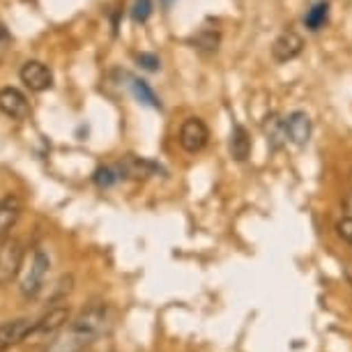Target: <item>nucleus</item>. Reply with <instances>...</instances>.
<instances>
[{
  "mask_svg": "<svg viewBox=\"0 0 352 352\" xmlns=\"http://www.w3.org/2000/svg\"><path fill=\"white\" fill-rule=\"evenodd\" d=\"M51 261L46 256L44 249H35L30 256V263L25 267L23 276H21V295L25 300H35V297L42 292L44 283H46V274H49Z\"/></svg>",
  "mask_w": 352,
  "mask_h": 352,
  "instance_id": "nucleus-1",
  "label": "nucleus"
},
{
  "mask_svg": "<svg viewBox=\"0 0 352 352\" xmlns=\"http://www.w3.org/2000/svg\"><path fill=\"white\" fill-rule=\"evenodd\" d=\"M23 267V247L19 240L0 242V285H8L19 276Z\"/></svg>",
  "mask_w": 352,
  "mask_h": 352,
  "instance_id": "nucleus-2",
  "label": "nucleus"
},
{
  "mask_svg": "<svg viewBox=\"0 0 352 352\" xmlns=\"http://www.w3.org/2000/svg\"><path fill=\"white\" fill-rule=\"evenodd\" d=\"M177 141H180L184 152L196 155V152H201L210 141L208 124H205L201 118H187V120L182 122V127H180V136H177Z\"/></svg>",
  "mask_w": 352,
  "mask_h": 352,
  "instance_id": "nucleus-3",
  "label": "nucleus"
},
{
  "mask_svg": "<svg viewBox=\"0 0 352 352\" xmlns=\"http://www.w3.org/2000/svg\"><path fill=\"white\" fill-rule=\"evenodd\" d=\"M0 113L12 118V120H25L30 116V102L21 90L12 88H0Z\"/></svg>",
  "mask_w": 352,
  "mask_h": 352,
  "instance_id": "nucleus-4",
  "label": "nucleus"
},
{
  "mask_svg": "<svg viewBox=\"0 0 352 352\" xmlns=\"http://www.w3.org/2000/svg\"><path fill=\"white\" fill-rule=\"evenodd\" d=\"M19 76H21V83L25 85V88L32 90V92H46V90H51V85H53L51 69L39 60L23 63Z\"/></svg>",
  "mask_w": 352,
  "mask_h": 352,
  "instance_id": "nucleus-5",
  "label": "nucleus"
},
{
  "mask_svg": "<svg viewBox=\"0 0 352 352\" xmlns=\"http://www.w3.org/2000/svg\"><path fill=\"white\" fill-rule=\"evenodd\" d=\"M104 324H106V307L104 304H92V307L81 311V316L72 322V327L76 331H81V334H85L90 341H95V338L104 331Z\"/></svg>",
  "mask_w": 352,
  "mask_h": 352,
  "instance_id": "nucleus-6",
  "label": "nucleus"
},
{
  "mask_svg": "<svg viewBox=\"0 0 352 352\" xmlns=\"http://www.w3.org/2000/svg\"><path fill=\"white\" fill-rule=\"evenodd\" d=\"M304 51V39L300 32L295 30H283L281 35L274 39V44H272V58H274L276 63H290L295 60L297 56Z\"/></svg>",
  "mask_w": 352,
  "mask_h": 352,
  "instance_id": "nucleus-7",
  "label": "nucleus"
},
{
  "mask_svg": "<svg viewBox=\"0 0 352 352\" xmlns=\"http://www.w3.org/2000/svg\"><path fill=\"white\" fill-rule=\"evenodd\" d=\"M118 173L122 177H131V180H145V177L159 175L162 173V166L155 164L152 159L145 157H136V155H124L118 164Z\"/></svg>",
  "mask_w": 352,
  "mask_h": 352,
  "instance_id": "nucleus-8",
  "label": "nucleus"
},
{
  "mask_svg": "<svg viewBox=\"0 0 352 352\" xmlns=\"http://www.w3.org/2000/svg\"><path fill=\"white\" fill-rule=\"evenodd\" d=\"M32 329H35V322H30L28 318L0 322V350H10L14 345L23 343L32 334Z\"/></svg>",
  "mask_w": 352,
  "mask_h": 352,
  "instance_id": "nucleus-9",
  "label": "nucleus"
},
{
  "mask_svg": "<svg viewBox=\"0 0 352 352\" xmlns=\"http://www.w3.org/2000/svg\"><path fill=\"white\" fill-rule=\"evenodd\" d=\"M21 212L23 203L16 194H8L5 198H0V242H5L10 237L12 228L21 219Z\"/></svg>",
  "mask_w": 352,
  "mask_h": 352,
  "instance_id": "nucleus-10",
  "label": "nucleus"
},
{
  "mask_svg": "<svg viewBox=\"0 0 352 352\" xmlns=\"http://www.w3.org/2000/svg\"><path fill=\"white\" fill-rule=\"evenodd\" d=\"M92 341L81 331H76L74 327L63 329L60 334H56L51 338V343L46 345L44 352H83Z\"/></svg>",
  "mask_w": 352,
  "mask_h": 352,
  "instance_id": "nucleus-11",
  "label": "nucleus"
},
{
  "mask_svg": "<svg viewBox=\"0 0 352 352\" xmlns=\"http://www.w3.org/2000/svg\"><path fill=\"white\" fill-rule=\"evenodd\" d=\"M69 322V309L67 307H56L51 309L49 314H44L39 320L35 322V329H32V334L37 336H56L60 334L65 329V324Z\"/></svg>",
  "mask_w": 352,
  "mask_h": 352,
  "instance_id": "nucleus-12",
  "label": "nucleus"
},
{
  "mask_svg": "<svg viewBox=\"0 0 352 352\" xmlns=\"http://www.w3.org/2000/svg\"><path fill=\"white\" fill-rule=\"evenodd\" d=\"M285 129H288V141L297 148H304L311 138V120L304 111H295L285 118Z\"/></svg>",
  "mask_w": 352,
  "mask_h": 352,
  "instance_id": "nucleus-13",
  "label": "nucleus"
},
{
  "mask_svg": "<svg viewBox=\"0 0 352 352\" xmlns=\"http://www.w3.org/2000/svg\"><path fill=\"white\" fill-rule=\"evenodd\" d=\"M230 155L235 162H247L251 155V136L242 124H232L230 131Z\"/></svg>",
  "mask_w": 352,
  "mask_h": 352,
  "instance_id": "nucleus-14",
  "label": "nucleus"
},
{
  "mask_svg": "<svg viewBox=\"0 0 352 352\" xmlns=\"http://www.w3.org/2000/svg\"><path fill=\"white\" fill-rule=\"evenodd\" d=\"M265 136H267L270 148L274 152H278L285 143H288V129H285V120H281L276 113H272V116L267 118V122H265Z\"/></svg>",
  "mask_w": 352,
  "mask_h": 352,
  "instance_id": "nucleus-15",
  "label": "nucleus"
},
{
  "mask_svg": "<svg viewBox=\"0 0 352 352\" xmlns=\"http://www.w3.org/2000/svg\"><path fill=\"white\" fill-rule=\"evenodd\" d=\"M327 19H329V3L327 0H318L316 5H311L307 14H304V25H307L311 32H318L324 28Z\"/></svg>",
  "mask_w": 352,
  "mask_h": 352,
  "instance_id": "nucleus-16",
  "label": "nucleus"
},
{
  "mask_svg": "<svg viewBox=\"0 0 352 352\" xmlns=\"http://www.w3.org/2000/svg\"><path fill=\"white\" fill-rule=\"evenodd\" d=\"M129 88L141 104L150 106V109H162V102H159V97L155 95V90H152L145 81H141V78H131Z\"/></svg>",
  "mask_w": 352,
  "mask_h": 352,
  "instance_id": "nucleus-17",
  "label": "nucleus"
},
{
  "mask_svg": "<svg viewBox=\"0 0 352 352\" xmlns=\"http://www.w3.org/2000/svg\"><path fill=\"white\" fill-rule=\"evenodd\" d=\"M194 44H196L198 51H208V53L217 51V46H219V32L212 30V28H203L194 37Z\"/></svg>",
  "mask_w": 352,
  "mask_h": 352,
  "instance_id": "nucleus-18",
  "label": "nucleus"
},
{
  "mask_svg": "<svg viewBox=\"0 0 352 352\" xmlns=\"http://www.w3.org/2000/svg\"><path fill=\"white\" fill-rule=\"evenodd\" d=\"M152 14V0H134L131 5V19L134 23H145Z\"/></svg>",
  "mask_w": 352,
  "mask_h": 352,
  "instance_id": "nucleus-19",
  "label": "nucleus"
},
{
  "mask_svg": "<svg viewBox=\"0 0 352 352\" xmlns=\"http://www.w3.org/2000/svg\"><path fill=\"white\" fill-rule=\"evenodd\" d=\"M118 177H120V173H116L113 168H106V166L95 173V182L99 187H113V184L118 182Z\"/></svg>",
  "mask_w": 352,
  "mask_h": 352,
  "instance_id": "nucleus-20",
  "label": "nucleus"
},
{
  "mask_svg": "<svg viewBox=\"0 0 352 352\" xmlns=\"http://www.w3.org/2000/svg\"><path fill=\"white\" fill-rule=\"evenodd\" d=\"M336 232L343 242H348L352 247V217H343L341 221L336 223Z\"/></svg>",
  "mask_w": 352,
  "mask_h": 352,
  "instance_id": "nucleus-21",
  "label": "nucleus"
},
{
  "mask_svg": "<svg viewBox=\"0 0 352 352\" xmlns=\"http://www.w3.org/2000/svg\"><path fill=\"white\" fill-rule=\"evenodd\" d=\"M136 60H138V65H141L143 69H148V72H157L159 69V58L152 56V53H141Z\"/></svg>",
  "mask_w": 352,
  "mask_h": 352,
  "instance_id": "nucleus-22",
  "label": "nucleus"
},
{
  "mask_svg": "<svg viewBox=\"0 0 352 352\" xmlns=\"http://www.w3.org/2000/svg\"><path fill=\"white\" fill-rule=\"evenodd\" d=\"M12 42V35H10V30L5 28L3 23H0V49H5V46H8Z\"/></svg>",
  "mask_w": 352,
  "mask_h": 352,
  "instance_id": "nucleus-23",
  "label": "nucleus"
},
{
  "mask_svg": "<svg viewBox=\"0 0 352 352\" xmlns=\"http://www.w3.org/2000/svg\"><path fill=\"white\" fill-rule=\"evenodd\" d=\"M343 210H345V217H352V191L343 198Z\"/></svg>",
  "mask_w": 352,
  "mask_h": 352,
  "instance_id": "nucleus-24",
  "label": "nucleus"
},
{
  "mask_svg": "<svg viewBox=\"0 0 352 352\" xmlns=\"http://www.w3.org/2000/svg\"><path fill=\"white\" fill-rule=\"evenodd\" d=\"M162 3L166 5V8H170V5H173V0H162Z\"/></svg>",
  "mask_w": 352,
  "mask_h": 352,
  "instance_id": "nucleus-25",
  "label": "nucleus"
},
{
  "mask_svg": "<svg viewBox=\"0 0 352 352\" xmlns=\"http://www.w3.org/2000/svg\"><path fill=\"white\" fill-rule=\"evenodd\" d=\"M348 278H350V283H352V267H348Z\"/></svg>",
  "mask_w": 352,
  "mask_h": 352,
  "instance_id": "nucleus-26",
  "label": "nucleus"
},
{
  "mask_svg": "<svg viewBox=\"0 0 352 352\" xmlns=\"http://www.w3.org/2000/svg\"><path fill=\"white\" fill-rule=\"evenodd\" d=\"M350 182H352V173H350Z\"/></svg>",
  "mask_w": 352,
  "mask_h": 352,
  "instance_id": "nucleus-27",
  "label": "nucleus"
}]
</instances>
